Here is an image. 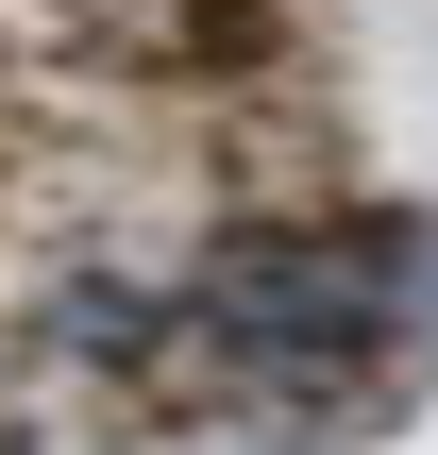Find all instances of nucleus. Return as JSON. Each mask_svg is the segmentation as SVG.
<instances>
[{"label":"nucleus","instance_id":"f257e3e1","mask_svg":"<svg viewBox=\"0 0 438 455\" xmlns=\"http://www.w3.org/2000/svg\"><path fill=\"white\" fill-rule=\"evenodd\" d=\"M169 355H203L219 405L287 422V455L371 439L438 355V220L388 203H338V220H270V236H219L169 304Z\"/></svg>","mask_w":438,"mask_h":455}]
</instances>
